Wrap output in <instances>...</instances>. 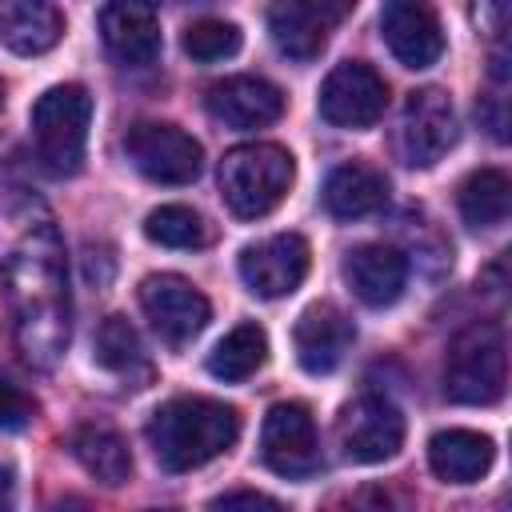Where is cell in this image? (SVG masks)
I'll list each match as a JSON object with an SVG mask.
<instances>
[{"label":"cell","mask_w":512,"mask_h":512,"mask_svg":"<svg viewBox=\"0 0 512 512\" xmlns=\"http://www.w3.org/2000/svg\"><path fill=\"white\" fill-rule=\"evenodd\" d=\"M0 292L28 364L52 368L68 344V272L44 200L0 188Z\"/></svg>","instance_id":"cell-1"},{"label":"cell","mask_w":512,"mask_h":512,"mask_svg":"<svg viewBox=\"0 0 512 512\" xmlns=\"http://www.w3.org/2000/svg\"><path fill=\"white\" fill-rule=\"evenodd\" d=\"M144 436L164 472H192L236 444L240 412L224 400L176 396L152 412Z\"/></svg>","instance_id":"cell-2"},{"label":"cell","mask_w":512,"mask_h":512,"mask_svg":"<svg viewBox=\"0 0 512 512\" xmlns=\"http://www.w3.org/2000/svg\"><path fill=\"white\" fill-rule=\"evenodd\" d=\"M296 164L280 144H240L220 160V196L232 216H268L292 188Z\"/></svg>","instance_id":"cell-3"},{"label":"cell","mask_w":512,"mask_h":512,"mask_svg":"<svg viewBox=\"0 0 512 512\" xmlns=\"http://www.w3.org/2000/svg\"><path fill=\"white\" fill-rule=\"evenodd\" d=\"M508 384V344L504 328L492 320L468 324L444 360V392L456 404H496Z\"/></svg>","instance_id":"cell-4"},{"label":"cell","mask_w":512,"mask_h":512,"mask_svg":"<svg viewBox=\"0 0 512 512\" xmlns=\"http://www.w3.org/2000/svg\"><path fill=\"white\" fill-rule=\"evenodd\" d=\"M88 120H92V96L84 84H56L32 104L36 156L48 172L56 176L80 172L88 148Z\"/></svg>","instance_id":"cell-5"},{"label":"cell","mask_w":512,"mask_h":512,"mask_svg":"<svg viewBox=\"0 0 512 512\" xmlns=\"http://www.w3.org/2000/svg\"><path fill=\"white\" fill-rule=\"evenodd\" d=\"M260 456L284 480L316 476L324 468V456H320V436H316L312 412L296 400L272 404L264 416V428H260Z\"/></svg>","instance_id":"cell-6"},{"label":"cell","mask_w":512,"mask_h":512,"mask_svg":"<svg viewBox=\"0 0 512 512\" xmlns=\"http://www.w3.org/2000/svg\"><path fill=\"white\" fill-rule=\"evenodd\" d=\"M124 156L132 168L156 184H192L204 168V148L176 124L140 120L124 136Z\"/></svg>","instance_id":"cell-7"},{"label":"cell","mask_w":512,"mask_h":512,"mask_svg":"<svg viewBox=\"0 0 512 512\" xmlns=\"http://www.w3.org/2000/svg\"><path fill=\"white\" fill-rule=\"evenodd\" d=\"M456 136H460V124L448 92L440 88L408 92L400 112V132H396V148L408 168H432L456 144Z\"/></svg>","instance_id":"cell-8"},{"label":"cell","mask_w":512,"mask_h":512,"mask_svg":"<svg viewBox=\"0 0 512 512\" xmlns=\"http://www.w3.org/2000/svg\"><path fill=\"white\" fill-rule=\"evenodd\" d=\"M336 440L344 460L380 464L404 444V416L388 396H356L336 416Z\"/></svg>","instance_id":"cell-9"},{"label":"cell","mask_w":512,"mask_h":512,"mask_svg":"<svg viewBox=\"0 0 512 512\" xmlns=\"http://www.w3.org/2000/svg\"><path fill=\"white\" fill-rule=\"evenodd\" d=\"M388 108L384 76L364 60L336 64L320 84V116L336 128H372Z\"/></svg>","instance_id":"cell-10"},{"label":"cell","mask_w":512,"mask_h":512,"mask_svg":"<svg viewBox=\"0 0 512 512\" xmlns=\"http://www.w3.org/2000/svg\"><path fill=\"white\" fill-rule=\"evenodd\" d=\"M140 308H144L148 324L168 344H188L192 336L204 332V324L212 316L208 296L196 284H188L184 276H176V272L144 276V284H140Z\"/></svg>","instance_id":"cell-11"},{"label":"cell","mask_w":512,"mask_h":512,"mask_svg":"<svg viewBox=\"0 0 512 512\" xmlns=\"http://www.w3.org/2000/svg\"><path fill=\"white\" fill-rule=\"evenodd\" d=\"M304 276H308V240L296 232L268 236L240 252V280L260 300L292 296Z\"/></svg>","instance_id":"cell-12"},{"label":"cell","mask_w":512,"mask_h":512,"mask_svg":"<svg viewBox=\"0 0 512 512\" xmlns=\"http://www.w3.org/2000/svg\"><path fill=\"white\" fill-rule=\"evenodd\" d=\"M380 36H384V44L392 48V56L404 68H428L444 52V32H440L436 12L428 4H416V0H392V4H384V12H380Z\"/></svg>","instance_id":"cell-13"},{"label":"cell","mask_w":512,"mask_h":512,"mask_svg":"<svg viewBox=\"0 0 512 512\" xmlns=\"http://www.w3.org/2000/svg\"><path fill=\"white\" fill-rule=\"evenodd\" d=\"M212 120L228 128H268L284 116V92L264 76H228L204 96Z\"/></svg>","instance_id":"cell-14"},{"label":"cell","mask_w":512,"mask_h":512,"mask_svg":"<svg viewBox=\"0 0 512 512\" xmlns=\"http://www.w3.org/2000/svg\"><path fill=\"white\" fill-rule=\"evenodd\" d=\"M344 8L336 4H316V0H284V4H272L268 8V32L276 40V48L296 60V64H308L324 52L328 44V32L332 24L340 20Z\"/></svg>","instance_id":"cell-15"},{"label":"cell","mask_w":512,"mask_h":512,"mask_svg":"<svg viewBox=\"0 0 512 512\" xmlns=\"http://www.w3.org/2000/svg\"><path fill=\"white\" fill-rule=\"evenodd\" d=\"M356 340L352 320L336 308V304H312L300 312L296 328H292V344H296V360L304 372L324 376L332 368H340V360L348 356Z\"/></svg>","instance_id":"cell-16"},{"label":"cell","mask_w":512,"mask_h":512,"mask_svg":"<svg viewBox=\"0 0 512 512\" xmlns=\"http://www.w3.org/2000/svg\"><path fill=\"white\" fill-rule=\"evenodd\" d=\"M344 280L352 296L368 308H388L404 296L408 284V256L392 244H360L344 256Z\"/></svg>","instance_id":"cell-17"},{"label":"cell","mask_w":512,"mask_h":512,"mask_svg":"<svg viewBox=\"0 0 512 512\" xmlns=\"http://www.w3.org/2000/svg\"><path fill=\"white\" fill-rule=\"evenodd\" d=\"M100 40L120 68H148L160 56V20L144 4H104Z\"/></svg>","instance_id":"cell-18"},{"label":"cell","mask_w":512,"mask_h":512,"mask_svg":"<svg viewBox=\"0 0 512 512\" xmlns=\"http://www.w3.org/2000/svg\"><path fill=\"white\" fill-rule=\"evenodd\" d=\"M388 200V176L368 160H348L324 180V208L336 220H360Z\"/></svg>","instance_id":"cell-19"},{"label":"cell","mask_w":512,"mask_h":512,"mask_svg":"<svg viewBox=\"0 0 512 512\" xmlns=\"http://www.w3.org/2000/svg\"><path fill=\"white\" fill-rule=\"evenodd\" d=\"M496 460V448L484 432L472 428H448L428 440V464L448 484H472L480 480Z\"/></svg>","instance_id":"cell-20"},{"label":"cell","mask_w":512,"mask_h":512,"mask_svg":"<svg viewBox=\"0 0 512 512\" xmlns=\"http://www.w3.org/2000/svg\"><path fill=\"white\" fill-rule=\"evenodd\" d=\"M64 36V16L40 0H12L0 8V40L16 56H40Z\"/></svg>","instance_id":"cell-21"},{"label":"cell","mask_w":512,"mask_h":512,"mask_svg":"<svg viewBox=\"0 0 512 512\" xmlns=\"http://www.w3.org/2000/svg\"><path fill=\"white\" fill-rule=\"evenodd\" d=\"M68 448L80 460V468L88 476H96L100 484H108V488H116L132 476V452L124 444V436L108 424H80L68 436Z\"/></svg>","instance_id":"cell-22"},{"label":"cell","mask_w":512,"mask_h":512,"mask_svg":"<svg viewBox=\"0 0 512 512\" xmlns=\"http://www.w3.org/2000/svg\"><path fill=\"white\" fill-rule=\"evenodd\" d=\"M264 360H268V336H264L260 324L244 320V324H236V328L212 348L208 372H212L216 380H224V384H240V380L256 376V372L264 368Z\"/></svg>","instance_id":"cell-23"},{"label":"cell","mask_w":512,"mask_h":512,"mask_svg":"<svg viewBox=\"0 0 512 512\" xmlns=\"http://www.w3.org/2000/svg\"><path fill=\"white\" fill-rule=\"evenodd\" d=\"M508 196H512L508 176L500 168H480L460 184L456 204L468 228H496L508 220Z\"/></svg>","instance_id":"cell-24"},{"label":"cell","mask_w":512,"mask_h":512,"mask_svg":"<svg viewBox=\"0 0 512 512\" xmlns=\"http://www.w3.org/2000/svg\"><path fill=\"white\" fill-rule=\"evenodd\" d=\"M96 364H104L108 372L124 376V380H148V356L140 348V336L136 328L124 320V316H108L100 328H96Z\"/></svg>","instance_id":"cell-25"},{"label":"cell","mask_w":512,"mask_h":512,"mask_svg":"<svg viewBox=\"0 0 512 512\" xmlns=\"http://www.w3.org/2000/svg\"><path fill=\"white\" fill-rule=\"evenodd\" d=\"M144 236L152 244H164V248H204L212 240L208 224L200 212L184 208V204H160L144 216Z\"/></svg>","instance_id":"cell-26"},{"label":"cell","mask_w":512,"mask_h":512,"mask_svg":"<svg viewBox=\"0 0 512 512\" xmlns=\"http://www.w3.org/2000/svg\"><path fill=\"white\" fill-rule=\"evenodd\" d=\"M184 52L200 64H216V60H228L240 52V28L232 20H220V16H200L184 28Z\"/></svg>","instance_id":"cell-27"},{"label":"cell","mask_w":512,"mask_h":512,"mask_svg":"<svg viewBox=\"0 0 512 512\" xmlns=\"http://www.w3.org/2000/svg\"><path fill=\"white\" fill-rule=\"evenodd\" d=\"M324 512H416V508H412V496L400 484L376 480V484H360L352 492L332 496Z\"/></svg>","instance_id":"cell-28"},{"label":"cell","mask_w":512,"mask_h":512,"mask_svg":"<svg viewBox=\"0 0 512 512\" xmlns=\"http://www.w3.org/2000/svg\"><path fill=\"white\" fill-rule=\"evenodd\" d=\"M36 416V400L8 376H0V432H16L24 424H32Z\"/></svg>","instance_id":"cell-29"},{"label":"cell","mask_w":512,"mask_h":512,"mask_svg":"<svg viewBox=\"0 0 512 512\" xmlns=\"http://www.w3.org/2000/svg\"><path fill=\"white\" fill-rule=\"evenodd\" d=\"M208 512H288L280 500L264 496V492H252V488H240V492H224L208 504Z\"/></svg>","instance_id":"cell-30"},{"label":"cell","mask_w":512,"mask_h":512,"mask_svg":"<svg viewBox=\"0 0 512 512\" xmlns=\"http://www.w3.org/2000/svg\"><path fill=\"white\" fill-rule=\"evenodd\" d=\"M12 500H16V480H12V468L0 464V512H12Z\"/></svg>","instance_id":"cell-31"},{"label":"cell","mask_w":512,"mask_h":512,"mask_svg":"<svg viewBox=\"0 0 512 512\" xmlns=\"http://www.w3.org/2000/svg\"><path fill=\"white\" fill-rule=\"evenodd\" d=\"M0 108H4V84H0Z\"/></svg>","instance_id":"cell-32"}]
</instances>
